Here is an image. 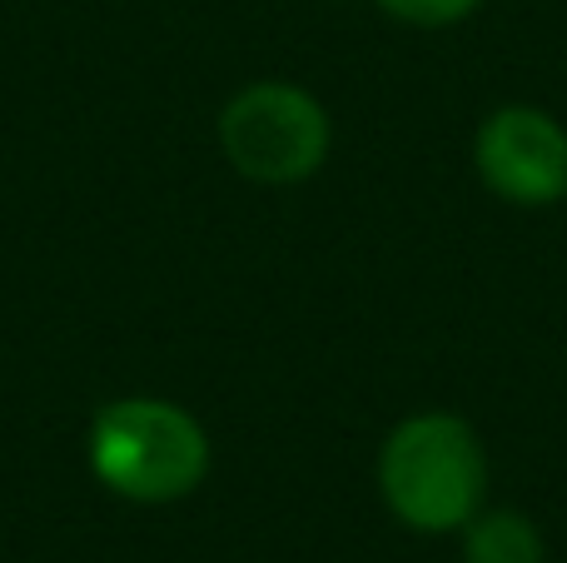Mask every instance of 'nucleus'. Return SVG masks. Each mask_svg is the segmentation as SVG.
<instances>
[{"mask_svg":"<svg viewBox=\"0 0 567 563\" xmlns=\"http://www.w3.org/2000/svg\"><path fill=\"white\" fill-rule=\"evenodd\" d=\"M85 454L95 479L130 504H175L209 474V434L169 399H115L90 419Z\"/></svg>","mask_w":567,"mask_h":563,"instance_id":"obj_1","label":"nucleus"},{"mask_svg":"<svg viewBox=\"0 0 567 563\" xmlns=\"http://www.w3.org/2000/svg\"><path fill=\"white\" fill-rule=\"evenodd\" d=\"M383 504L413 534H453L483 509L488 459L468 419L413 414L383 439L379 454Z\"/></svg>","mask_w":567,"mask_h":563,"instance_id":"obj_2","label":"nucleus"},{"mask_svg":"<svg viewBox=\"0 0 567 563\" xmlns=\"http://www.w3.org/2000/svg\"><path fill=\"white\" fill-rule=\"evenodd\" d=\"M329 110L303 85L259 80L245 85L219 115L225 160L259 185H299L329 160Z\"/></svg>","mask_w":567,"mask_h":563,"instance_id":"obj_3","label":"nucleus"},{"mask_svg":"<svg viewBox=\"0 0 567 563\" xmlns=\"http://www.w3.org/2000/svg\"><path fill=\"white\" fill-rule=\"evenodd\" d=\"M478 175L513 205H553L567 195V130L548 110L503 105L473 140Z\"/></svg>","mask_w":567,"mask_h":563,"instance_id":"obj_4","label":"nucleus"},{"mask_svg":"<svg viewBox=\"0 0 567 563\" xmlns=\"http://www.w3.org/2000/svg\"><path fill=\"white\" fill-rule=\"evenodd\" d=\"M463 563H548L538 524L513 509H493V514H473L463 524Z\"/></svg>","mask_w":567,"mask_h":563,"instance_id":"obj_5","label":"nucleus"},{"mask_svg":"<svg viewBox=\"0 0 567 563\" xmlns=\"http://www.w3.org/2000/svg\"><path fill=\"white\" fill-rule=\"evenodd\" d=\"M393 20H409V25H453V20L473 16L483 0H379Z\"/></svg>","mask_w":567,"mask_h":563,"instance_id":"obj_6","label":"nucleus"}]
</instances>
